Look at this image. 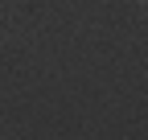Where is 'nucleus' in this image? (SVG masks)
<instances>
[{"instance_id": "1", "label": "nucleus", "mask_w": 148, "mask_h": 140, "mask_svg": "<svg viewBox=\"0 0 148 140\" xmlns=\"http://www.w3.org/2000/svg\"><path fill=\"white\" fill-rule=\"evenodd\" d=\"M136 4H140V8H144V4H148V0H136Z\"/></svg>"}]
</instances>
